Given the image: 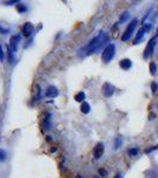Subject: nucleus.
<instances>
[{
  "label": "nucleus",
  "instance_id": "obj_1",
  "mask_svg": "<svg viewBox=\"0 0 158 178\" xmlns=\"http://www.w3.org/2000/svg\"><path fill=\"white\" fill-rule=\"evenodd\" d=\"M104 40H108V38L105 36V33L101 32L98 37L93 38V39L83 48V50H86L87 55H92V53H94L95 51H98L100 48H101V45L104 44Z\"/></svg>",
  "mask_w": 158,
  "mask_h": 178
},
{
  "label": "nucleus",
  "instance_id": "obj_2",
  "mask_svg": "<svg viewBox=\"0 0 158 178\" xmlns=\"http://www.w3.org/2000/svg\"><path fill=\"white\" fill-rule=\"evenodd\" d=\"M114 55H115V45L114 44H108L102 51L101 59H102L104 63H109L114 57Z\"/></svg>",
  "mask_w": 158,
  "mask_h": 178
},
{
  "label": "nucleus",
  "instance_id": "obj_3",
  "mask_svg": "<svg viewBox=\"0 0 158 178\" xmlns=\"http://www.w3.org/2000/svg\"><path fill=\"white\" fill-rule=\"evenodd\" d=\"M137 23H138L137 19H132V21L128 24V26L126 27L125 32L123 33V36H121V40H123V42H127V40L131 38L132 33H133L134 29L137 26Z\"/></svg>",
  "mask_w": 158,
  "mask_h": 178
},
{
  "label": "nucleus",
  "instance_id": "obj_4",
  "mask_svg": "<svg viewBox=\"0 0 158 178\" xmlns=\"http://www.w3.org/2000/svg\"><path fill=\"white\" fill-rule=\"evenodd\" d=\"M156 42H157V37H155V38H152L150 42H149V44L146 46V49H145L144 51V58H149L150 56L152 55L153 52V50H155V46H156Z\"/></svg>",
  "mask_w": 158,
  "mask_h": 178
},
{
  "label": "nucleus",
  "instance_id": "obj_5",
  "mask_svg": "<svg viewBox=\"0 0 158 178\" xmlns=\"http://www.w3.org/2000/svg\"><path fill=\"white\" fill-rule=\"evenodd\" d=\"M114 90H115V88L111 83H108V82L104 83V86H102V94H104L105 98H111L113 94H114Z\"/></svg>",
  "mask_w": 158,
  "mask_h": 178
},
{
  "label": "nucleus",
  "instance_id": "obj_6",
  "mask_svg": "<svg viewBox=\"0 0 158 178\" xmlns=\"http://www.w3.org/2000/svg\"><path fill=\"white\" fill-rule=\"evenodd\" d=\"M104 152H105V146H104V144H102V143H98V144L95 145V147H94V151H93L94 158L100 159L102 157Z\"/></svg>",
  "mask_w": 158,
  "mask_h": 178
},
{
  "label": "nucleus",
  "instance_id": "obj_7",
  "mask_svg": "<svg viewBox=\"0 0 158 178\" xmlns=\"http://www.w3.org/2000/svg\"><path fill=\"white\" fill-rule=\"evenodd\" d=\"M19 42H20V36H18V34H14V36H12V37L10 38V48H11V50H12L13 52H16V51L18 50Z\"/></svg>",
  "mask_w": 158,
  "mask_h": 178
},
{
  "label": "nucleus",
  "instance_id": "obj_8",
  "mask_svg": "<svg viewBox=\"0 0 158 178\" xmlns=\"http://www.w3.org/2000/svg\"><path fill=\"white\" fill-rule=\"evenodd\" d=\"M35 31V26H33L31 23H25L24 26L21 27V33L25 36V37H30Z\"/></svg>",
  "mask_w": 158,
  "mask_h": 178
},
{
  "label": "nucleus",
  "instance_id": "obj_9",
  "mask_svg": "<svg viewBox=\"0 0 158 178\" xmlns=\"http://www.w3.org/2000/svg\"><path fill=\"white\" fill-rule=\"evenodd\" d=\"M58 95V89L55 86H49L45 92L46 98H56Z\"/></svg>",
  "mask_w": 158,
  "mask_h": 178
},
{
  "label": "nucleus",
  "instance_id": "obj_10",
  "mask_svg": "<svg viewBox=\"0 0 158 178\" xmlns=\"http://www.w3.org/2000/svg\"><path fill=\"white\" fill-rule=\"evenodd\" d=\"M119 66H120L121 69H124V70H130L132 66V61L130 58L121 59V61L119 62Z\"/></svg>",
  "mask_w": 158,
  "mask_h": 178
},
{
  "label": "nucleus",
  "instance_id": "obj_11",
  "mask_svg": "<svg viewBox=\"0 0 158 178\" xmlns=\"http://www.w3.org/2000/svg\"><path fill=\"white\" fill-rule=\"evenodd\" d=\"M74 99H75L76 102H85V100H86V94L83 92H80V93H77V94H75Z\"/></svg>",
  "mask_w": 158,
  "mask_h": 178
},
{
  "label": "nucleus",
  "instance_id": "obj_12",
  "mask_svg": "<svg viewBox=\"0 0 158 178\" xmlns=\"http://www.w3.org/2000/svg\"><path fill=\"white\" fill-rule=\"evenodd\" d=\"M81 112L83 113V114H88V113L91 112V106H89V103L88 102H82V105H81Z\"/></svg>",
  "mask_w": 158,
  "mask_h": 178
},
{
  "label": "nucleus",
  "instance_id": "obj_13",
  "mask_svg": "<svg viewBox=\"0 0 158 178\" xmlns=\"http://www.w3.org/2000/svg\"><path fill=\"white\" fill-rule=\"evenodd\" d=\"M144 34H145V31H144V29L142 27V29H140V30L138 31V33H137V36H136V39H134V44H138L139 42H140V39H143Z\"/></svg>",
  "mask_w": 158,
  "mask_h": 178
},
{
  "label": "nucleus",
  "instance_id": "obj_14",
  "mask_svg": "<svg viewBox=\"0 0 158 178\" xmlns=\"http://www.w3.org/2000/svg\"><path fill=\"white\" fill-rule=\"evenodd\" d=\"M7 59L10 63H13L14 62V52L11 50L10 46H7Z\"/></svg>",
  "mask_w": 158,
  "mask_h": 178
},
{
  "label": "nucleus",
  "instance_id": "obj_15",
  "mask_svg": "<svg viewBox=\"0 0 158 178\" xmlns=\"http://www.w3.org/2000/svg\"><path fill=\"white\" fill-rule=\"evenodd\" d=\"M156 73H157V66H156L155 62H151L150 63V74L151 75H156Z\"/></svg>",
  "mask_w": 158,
  "mask_h": 178
},
{
  "label": "nucleus",
  "instance_id": "obj_16",
  "mask_svg": "<svg viewBox=\"0 0 158 178\" xmlns=\"http://www.w3.org/2000/svg\"><path fill=\"white\" fill-rule=\"evenodd\" d=\"M121 144H123V138H121V137L115 138V140H114V145H115V148H117V150H118V148H120Z\"/></svg>",
  "mask_w": 158,
  "mask_h": 178
},
{
  "label": "nucleus",
  "instance_id": "obj_17",
  "mask_svg": "<svg viewBox=\"0 0 158 178\" xmlns=\"http://www.w3.org/2000/svg\"><path fill=\"white\" fill-rule=\"evenodd\" d=\"M17 10H18V12H20V13H24V12H26L27 8L24 4H18L17 5Z\"/></svg>",
  "mask_w": 158,
  "mask_h": 178
},
{
  "label": "nucleus",
  "instance_id": "obj_18",
  "mask_svg": "<svg viewBox=\"0 0 158 178\" xmlns=\"http://www.w3.org/2000/svg\"><path fill=\"white\" fill-rule=\"evenodd\" d=\"M137 154H138V148L134 147V148H130V150H128V156H130V157H134V156H137Z\"/></svg>",
  "mask_w": 158,
  "mask_h": 178
},
{
  "label": "nucleus",
  "instance_id": "obj_19",
  "mask_svg": "<svg viewBox=\"0 0 158 178\" xmlns=\"http://www.w3.org/2000/svg\"><path fill=\"white\" fill-rule=\"evenodd\" d=\"M6 152L4 151V150H0V162H4L5 159H6Z\"/></svg>",
  "mask_w": 158,
  "mask_h": 178
},
{
  "label": "nucleus",
  "instance_id": "obj_20",
  "mask_svg": "<svg viewBox=\"0 0 158 178\" xmlns=\"http://www.w3.org/2000/svg\"><path fill=\"white\" fill-rule=\"evenodd\" d=\"M151 90H152V93H153V94H155V93H157L158 84L156 83V82H152V83H151Z\"/></svg>",
  "mask_w": 158,
  "mask_h": 178
},
{
  "label": "nucleus",
  "instance_id": "obj_21",
  "mask_svg": "<svg viewBox=\"0 0 158 178\" xmlns=\"http://www.w3.org/2000/svg\"><path fill=\"white\" fill-rule=\"evenodd\" d=\"M127 18H128V13H127V12H125V13H123L121 16H120V19H119V20H120V23H124Z\"/></svg>",
  "mask_w": 158,
  "mask_h": 178
},
{
  "label": "nucleus",
  "instance_id": "obj_22",
  "mask_svg": "<svg viewBox=\"0 0 158 178\" xmlns=\"http://www.w3.org/2000/svg\"><path fill=\"white\" fill-rule=\"evenodd\" d=\"M99 175H100V176H102V177H106V176L108 175V172H107V170H105V169H100Z\"/></svg>",
  "mask_w": 158,
  "mask_h": 178
},
{
  "label": "nucleus",
  "instance_id": "obj_23",
  "mask_svg": "<svg viewBox=\"0 0 158 178\" xmlns=\"http://www.w3.org/2000/svg\"><path fill=\"white\" fill-rule=\"evenodd\" d=\"M50 115H48V119L45 120V124H44V128L45 130H49V127H50Z\"/></svg>",
  "mask_w": 158,
  "mask_h": 178
},
{
  "label": "nucleus",
  "instance_id": "obj_24",
  "mask_svg": "<svg viewBox=\"0 0 158 178\" xmlns=\"http://www.w3.org/2000/svg\"><path fill=\"white\" fill-rule=\"evenodd\" d=\"M143 29H144L145 32H149V31H150V30L152 29V25H151V24H147V25H146V26H144Z\"/></svg>",
  "mask_w": 158,
  "mask_h": 178
},
{
  "label": "nucleus",
  "instance_id": "obj_25",
  "mask_svg": "<svg viewBox=\"0 0 158 178\" xmlns=\"http://www.w3.org/2000/svg\"><path fill=\"white\" fill-rule=\"evenodd\" d=\"M157 148H158V145L155 146V147H151V148H147V150H146L145 152H146V153H150V152H152L153 150H157Z\"/></svg>",
  "mask_w": 158,
  "mask_h": 178
},
{
  "label": "nucleus",
  "instance_id": "obj_26",
  "mask_svg": "<svg viewBox=\"0 0 158 178\" xmlns=\"http://www.w3.org/2000/svg\"><path fill=\"white\" fill-rule=\"evenodd\" d=\"M0 61H4V52H2V48L0 45Z\"/></svg>",
  "mask_w": 158,
  "mask_h": 178
},
{
  "label": "nucleus",
  "instance_id": "obj_27",
  "mask_svg": "<svg viewBox=\"0 0 158 178\" xmlns=\"http://www.w3.org/2000/svg\"><path fill=\"white\" fill-rule=\"evenodd\" d=\"M12 4H18V1H8V2H6V5H12Z\"/></svg>",
  "mask_w": 158,
  "mask_h": 178
}]
</instances>
